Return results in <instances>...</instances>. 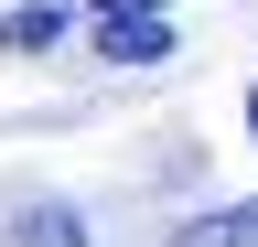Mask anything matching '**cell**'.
Instances as JSON below:
<instances>
[{"instance_id": "5b68a950", "label": "cell", "mask_w": 258, "mask_h": 247, "mask_svg": "<svg viewBox=\"0 0 258 247\" xmlns=\"http://www.w3.org/2000/svg\"><path fill=\"white\" fill-rule=\"evenodd\" d=\"M247 140H258V86H247Z\"/></svg>"}, {"instance_id": "277c9868", "label": "cell", "mask_w": 258, "mask_h": 247, "mask_svg": "<svg viewBox=\"0 0 258 247\" xmlns=\"http://www.w3.org/2000/svg\"><path fill=\"white\" fill-rule=\"evenodd\" d=\"M64 33V11H54V0H32V11H11V22H0V43H11V54H43Z\"/></svg>"}, {"instance_id": "3957f363", "label": "cell", "mask_w": 258, "mask_h": 247, "mask_svg": "<svg viewBox=\"0 0 258 247\" xmlns=\"http://www.w3.org/2000/svg\"><path fill=\"white\" fill-rule=\"evenodd\" d=\"M11 247H86V226L64 204H32V215H11Z\"/></svg>"}, {"instance_id": "7a4b0ae2", "label": "cell", "mask_w": 258, "mask_h": 247, "mask_svg": "<svg viewBox=\"0 0 258 247\" xmlns=\"http://www.w3.org/2000/svg\"><path fill=\"white\" fill-rule=\"evenodd\" d=\"M172 247H258V204H226V215H194Z\"/></svg>"}, {"instance_id": "6da1fadb", "label": "cell", "mask_w": 258, "mask_h": 247, "mask_svg": "<svg viewBox=\"0 0 258 247\" xmlns=\"http://www.w3.org/2000/svg\"><path fill=\"white\" fill-rule=\"evenodd\" d=\"M172 0H86V33H97V54L108 65H161L172 54Z\"/></svg>"}]
</instances>
